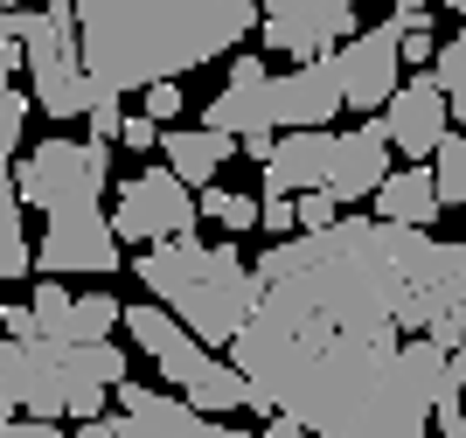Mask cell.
<instances>
[{
  "label": "cell",
  "instance_id": "obj_13",
  "mask_svg": "<svg viewBox=\"0 0 466 438\" xmlns=\"http://www.w3.org/2000/svg\"><path fill=\"white\" fill-rule=\"evenodd\" d=\"M202 126L230 133V139L272 133V70H265V49H237L230 56V84L202 105Z\"/></svg>",
  "mask_w": 466,
  "mask_h": 438
},
{
  "label": "cell",
  "instance_id": "obj_10",
  "mask_svg": "<svg viewBox=\"0 0 466 438\" xmlns=\"http://www.w3.org/2000/svg\"><path fill=\"white\" fill-rule=\"evenodd\" d=\"M118 229L105 209H70V216H49V229H42L35 244V271L42 279H63V271H91V279H105V271H118Z\"/></svg>",
  "mask_w": 466,
  "mask_h": 438
},
{
  "label": "cell",
  "instance_id": "obj_29",
  "mask_svg": "<svg viewBox=\"0 0 466 438\" xmlns=\"http://www.w3.org/2000/svg\"><path fill=\"white\" fill-rule=\"evenodd\" d=\"M160 133H167V126H154L147 112H126V126H118V147H126V153H154Z\"/></svg>",
  "mask_w": 466,
  "mask_h": 438
},
{
  "label": "cell",
  "instance_id": "obj_21",
  "mask_svg": "<svg viewBox=\"0 0 466 438\" xmlns=\"http://www.w3.org/2000/svg\"><path fill=\"white\" fill-rule=\"evenodd\" d=\"M195 202H202V216H209L216 229H230V237H244V229H258V209H265L258 195H237V188H202V195H195Z\"/></svg>",
  "mask_w": 466,
  "mask_h": 438
},
{
  "label": "cell",
  "instance_id": "obj_32",
  "mask_svg": "<svg viewBox=\"0 0 466 438\" xmlns=\"http://www.w3.org/2000/svg\"><path fill=\"white\" fill-rule=\"evenodd\" d=\"M0 327H7L15 341H35V313H28V306H0Z\"/></svg>",
  "mask_w": 466,
  "mask_h": 438
},
{
  "label": "cell",
  "instance_id": "obj_19",
  "mask_svg": "<svg viewBox=\"0 0 466 438\" xmlns=\"http://www.w3.org/2000/svg\"><path fill=\"white\" fill-rule=\"evenodd\" d=\"M70 306H77V292L63 286V279H42L35 300H28V313H35V341H70Z\"/></svg>",
  "mask_w": 466,
  "mask_h": 438
},
{
  "label": "cell",
  "instance_id": "obj_1",
  "mask_svg": "<svg viewBox=\"0 0 466 438\" xmlns=\"http://www.w3.org/2000/svg\"><path fill=\"white\" fill-rule=\"evenodd\" d=\"M418 229L341 216L258 258L265 300L230 341L251 411L320 438H439L404 369V258Z\"/></svg>",
  "mask_w": 466,
  "mask_h": 438
},
{
  "label": "cell",
  "instance_id": "obj_30",
  "mask_svg": "<svg viewBox=\"0 0 466 438\" xmlns=\"http://www.w3.org/2000/svg\"><path fill=\"white\" fill-rule=\"evenodd\" d=\"M431 56H439V36H431V21H418V28H404V63H410V70H425Z\"/></svg>",
  "mask_w": 466,
  "mask_h": 438
},
{
  "label": "cell",
  "instance_id": "obj_42",
  "mask_svg": "<svg viewBox=\"0 0 466 438\" xmlns=\"http://www.w3.org/2000/svg\"><path fill=\"white\" fill-rule=\"evenodd\" d=\"M460 438H466V432H460Z\"/></svg>",
  "mask_w": 466,
  "mask_h": 438
},
{
  "label": "cell",
  "instance_id": "obj_24",
  "mask_svg": "<svg viewBox=\"0 0 466 438\" xmlns=\"http://www.w3.org/2000/svg\"><path fill=\"white\" fill-rule=\"evenodd\" d=\"M21 126H28V91H0V160H15L21 153Z\"/></svg>",
  "mask_w": 466,
  "mask_h": 438
},
{
  "label": "cell",
  "instance_id": "obj_36",
  "mask_svg": "<svg viewBox=\"0 0 466 438\" xmlns=\"http://www.w3.org/2000/svg\"><path fill=\"white\" fill-rule=\"evenodd\" d=\"M70 438H118V418H84Z\"/></svg>",
  "mask_w": 466,
  "mask_h": 438
},
{
  "label": "cell",
  "instance_id": "obj_7",
  "mask_svg": "<svg viewBox=\"0 0 466 438\" xmlns=\"http://www.w3.org/2000/svg\"><path fill=\"white\" fill-rule=\"evenodd\" d=\"M202 202L175 168H139L126 181H112V229L118 244H167V237H195Z\"/></svg>",
  "mask_w": 466,
  "mask_h": 438
},
{
  "label": "cell",
  "instance_id": "obj_15",
  "mask_svg": "<svg viewBox=\"0 0 466 438\" xmlns=\"http://www.w3.org/2000/svg\"><path fill=\"white\" fill-rule=\"evenodd\" d=\"M383 181H390V133H383V118H362V126H349V133H334L328 195L341 202V209L370 202Z\"/></svg>",
  "mask_w": 466,
  "mask_h": 438
},
{
  "label": "cell",
  "instance_id": "obj_18",
  "mask_svg": "<svg viewBox=\"0 0 466 438\" xmlns=\"http://www.w3.org/2000/svg\"><path fill=\"white\" fill-rule=\"evenodd\" d=\"M376 223H404V229H431V216L446 209L439 202V181H431V160H418V168H390V181L370 195Z\"/></svg>",
  "mask_w": 466,
  "mask_h": 438
},
{
  "label": "cell",
  "instance_id": "obj_31",
  "mask_svg": "<svg viewBox=\"0 0 466 438\" xmlns=\"http://www.w3.org/2000/svg\"><path fill=\"white\" fill-rule=\"evenodd\" d=\"M15 70H21V42H15V15H0V91L15 84Z\"/></svg>",
  "mask_w": 466,
  "mask_h": 438
},
{
  "label": "cell",
  "instance_id": "obj_23",
  "mask_svg": "<svg viewBox=\"0 0 466 438\" xmlns=\"http://www.w3.org/2000/svg\"><path fill=\"white\" fill-rule=\"evenodd\" d=\"M431 76H439V91H446L452 118H466V28L452 42H439V56H431Z\"/></svg>",
  "mask_w": 466,
  "mask_h": 438
},
{
  "label": "cell",
  "instance_id": "obj_4",
  "mask_svg": "<svg viewBox=\"0 0 466 438\" xmlns=\"http://www.w3.org/2000/svg\"><path fill=\"white\" fill-rule=\"evenodd\" d=\"M118 327L139 341V355L160 369V382H167V390H175L188 411H202V418L251 411V382L237 376V362H230V355H216V348H202L160 300H133Z\"/></svg>",
  "mask_w": 466,
  "mask_h": 438
},
{
  "label": "cell",
  "instance_id": "obj_5",
  "mask_svg": "<svg viewBox=\"0 0 466 438\" xmlns=\"http://www.w3.org/2000/svg\"><path fill=\"white\" fill-rule=\"evenodd\" d=\"M0 397L7 411L21 418H97L112 390H97V382L70 376V341H15V334H0Z\"/></svg>",
  "mask_w": 466,
  "mask_h": 438
},
{
  "label": "cell",
  "instance_id": "obj_38",
  "mask_svg": "<svg viewBox=\"0 0 466 438\" xmlns=\"http://www.w3.org/2000/svg\"><path fill=\"white\" fill-rule=\"evenodd\" d=\"M15 7H21V0H0V15H15Z\"/></svg>",
  "mask_w": 466,
  "mask_h": 438
},
{
  "label": "cell",
  "instance_id": "obj_33",
  "mask_svg": "<svg viewBox=\"0 0 466 438\" xmlns=\"http://www.w3.org/2000/svg\"><path fill=\"white\" fill-rule=\"evenodd\" d=\"M21 216V195H15V168L0 160V223H15Z\"/></svg>",
  "mask_w": 466,
  "mask_h": 438
},
{
  "label": "cell",
  "instance_id": "obj_14",
  "mask_svg": "<svg viewBox=\"0 0 466 438\" xmlns=\"http://www.w3.org/2000/svg\"><path fill=\"white\" fill-rule=\"evenodd\" d=\"M118 438H251V432H230V424L202 418L175 390H147V382H118Z\"/></svg>",
  "mask_w": 466,
  "mask_h": 438
},
{
  "label": "cell",
  "instance_id": "obj_9",
  "mask_svg": "<svg viewBox=\"0 0 466 438\" xmlns=\"http://www.w3.org/2000/svg\"><path fill=\"white\" fill-rule=\"evenodd\" d=\"M355 28H362V7H355V0H265V15H258L265 49H279V56H292V63L334 56Z\"/></svg>",
  "mask_w": 466,
  "mask_h": 438
},
{
  "label": "cell",
  "instance_id": "obj_34",
  "mask_svg": "<svg viewBox=\"0 0 466 438\" xmlns=\"http://www.w3.org/2000/svg\"><path fill=\"white\" fill-rule=\"evenodd\" d=\"M390 15L404 21V28H418V21H431V0H390Z\"/></svg>",
  "mask_w": 466,
  "mask_h": 438
},
{
  "label": "cell",
  "instance_id": "obj_41",
  "mask_svg": "<svg viewBox=\"0 0 466 438\" xmlns=\"http://www.w3.org/2000/svg\"><path fill=\"white\" fill-rule=\"evenodd\" d=\"M460 411H466V403H460Z\"/></svg>",
  "mask_w": 466,
  "mask_h": 438
},
{
  "label": "cell",
  "instance_id": "obj_17",
  "mask_svg": "<svg viewBox=\"0 0 466 438\" xmlns=\"http://www.w3.org/2000/svg\"><path fill=\"white\" fill-rule=\"evenodd\" d=\"M160 160L202 195V188H216V174L237 160V139L230 133H209V126H167V133H160Z\"/></svg>",
  "mask_w": 466,
  "mask_h": 438
},
{
  "label": "cell",
  "instance_id": "obj_22",
  "mask_svg": "<svg viewBox=\"0 0 466 438\" xmlns=\"http://www.w3.org/2000/svg\"><path fill=\"white\" fill-rule=\"evenodd\" d=\"M431 181H439V202L466 209V133H452L446 147L431 153Z\"/></svg>",
  "mask_w": 466,
  "mask_h": 438
},
{
  "label": "cell",
  "instance_id": "obj_35",
  "mask_svg": "<svg viewBox=\"0 0 466 438\" xmlns=\"http://www.w3.org/2000/svg\"><path fill=\"white\" fill-rule=\"evenodd\" d=\"M258 438H320V432H307L299 418H265V432Z\"/></svg>",
  "mask_w": 466,
  "mask_h": 438
},
{
  "label": "cell",
  "instance_id": "obj_28",
  "mask_svg": "<svg viewBox=\"0 0 466 438\" xmlns=\"http://www.w3.org/2000/svg\"><path fill=\"white\" fill-rule=\"evenodd\" d=\"M139 112L154 118V126H175L181 118V84H147V91H139Z\"/></svg>",
  "mask_w": 466,
  "mask_h": 438
},
{
  "label": "cell",
  "instance_id": "obj_11",
  "mask_svg": "<svg viewBox=\"0 0 466 438\" xmlns=\"http://www.w3.org/2000/svg\"><path fill=\"white\" fill-rule=\"evenodd\" d=\"M376 118H383V133H390V153H404L410 168L431 160V153L452 139V105H446V91H439L431 70H418L410 84H397V97H390Z\"/></svg>",
  "mask_w": 466,
  "mask_h": 438
},
{
  "label": "cell",
  "instance_id": "obj_12",
  "mask_svg": "<svg viewBox=\"0 0 466 438\" xmlns=\"http://www.w3.org/2000/svg\"><path fill=\"white\" fill-rule=\"evenodd\" d=\"M349 112L341 105V76H334V56L292 63V70L272 76V133H320Z\"/></svg>",
  "mask_w": 466,
  "mask_h": 438
},
{
  "label": "cell",
  "instance_id": "obj_40",
  "mask_svg": "<svg viewBox=\"0 0 466 438\" xmlns=\"http://www.w3.org/2000/svg\"><path fill=\"white\" fill-rule=\"evenodd\" d=\"M355 7H362V0H355Z\"/></svg>",
  "mask_w": 466,
  "mask_h": 438
},
{
  "label": "cell",
  "instance_id": "obj_16",
  "mask_svg": "<svg viewBox=\"0 0 466 438\" xmlns=\"http://www.w3.org/2000/svg\"><path fill=\"white\" fill-rule=\"evenodd\" d=\"M328 160H334V133H279L272 160H265V195H307L328 188Z\"/></svg>",
  "mask_w": 466,
  "mask_h": 438
},
{
  "label": "cell",
  "instance_id": "obj_2",
  "mask_svg": "<svg viewBox=\"0 0 466 438\" xmlns=\"http://www.w3.org/2000/svg\"><path fill=\"white\" fill-rule=\"evenodd\" d=\"M77 15V49L118 97L147 84H181L251 36L265 0H49Z\"/></svg>",
  "mask_w": 466,
  "mask_h": 438
},
{
  "label": "cell",
  "instance_id": "obj_20",
  "mask_svg": "<svg viewBox=\"0 0 466 438\" xmlns=\"http://www.w3.org/2000/svg\"><path fill=\"white\" fill-rule=\"evenodd\" d=\"M118 321H126V306H118L112 292H77V306H70V341H112Z\"/></svg>",
  "mask_w": 466,
  "mask_h": 438
},
{
  "label": "cell",
  "instance_id": "obj_6",
  "mask_svg": "<svg viewBox=\"0 0 466 438\" xmlns=\"http://www.w3.org/2000/svg\"><path fill=\"white\" fill-rule=\"evenodd\" d=\"M15 195H21V209H42V216L97 209L112 195V147H97V139H42V147L15 153Z\"/></svg>",
  "mask_w": 466,
  "mask_h": 438
},
{
  "label": "cell",
  "instance_id": "obj_8",
  "mask_svg": "<svg viewBox=\"0 0 466 438\" xmlns=\"http://www.w3.org/2000/svg\"><path fill=\"white\" fill-rule=\"evenodd\" d=\"M334 76H341V105L349 112H383L397 84H404V21L390 15L376 28H355L334 49Z\"/></svg>",
  "mask_w": 466,
  "mask_h": 438
},
{
  "label": "cell",
  "instance_id": "obj_27",
  "mask_svg": "<svg viewBox=\"0 0 466 438\" xmlns=\"http://www.w3.org/2000/svg\"><path fill=\"white\" fill-rule=\"evenodd\" d=\"M292 209H299V229H328V223H341V202H334L328 188H307V195H292Z\"/></svg>",
  "mask_w": 466,
  "mask_h": 438
},
{
  "label": "cell",
  "instance_id": "obj_3",
  "mask_svg": "<svg viewBox=\"0 0 466 438\" xmlns=\"http://www.w3.org/2000/svg\"><path fill=\"white\" fill-rule=\"evenodd\" d=\"M133 271L147 286V300H160L202 348H230L244 334V321L258 313V300H265L258 265H244L230 244H202V237L147 244Z\"/></svg>",
  "mask_w": 466,
  "mask_h": 438
},
{
  "label": "cell",
  "instance_id": "obj_37",
  "mask_svg": "<svg viewBox=\"0 0 466 438\" xmlns=\"http://www.w3.org/2000/svg\"><path fill=\"white\" fill-rule=\"evenodd\" d=\"M439 7H452V15H460V21H466V0H439Z\"/></svg>",
  "mask_w": 466,
  "mask_h": 438
},
{
  "label": "cell",
  "instance_id": "obj_26",
  "mask_svg": "<svg viewBox=\"0 0 466 438\" xmlns=\"http://www.w3.org/2000/svg\"><path fill=\"white\" fill-rule=\"evenodd\" d=\"M265 209H258V229L272 237V244H286V237H299V209H292V195H258Z\"/></svg>",
  "mask_w": 466,
  "mask_h": 438
},
{
  "label": "cell",
  "instance_id": "obj_39",
  "mask_svg": "<svg viewBox=\"0 0 466 438\" xmlns=\"http://www.w3.org/2000/svg\"><path fill=\"white\" fill-rule=\"evenodd\" d=\"M7 418H15V411H7V397H0V424H7Z\"/></svg>",
  "mask_w": 466,
  "mask_h": 438
},
{
  "label": "cell",
  "instance_id": "obj_25",
  "mask_svg": "<svg viewBox=\"0 0 466 438\" xmlns=\"http://www.w3.org/2000/svg\"><path fill=\"white\" fill-rule=\"evenodd\" d=\"M28 265H35V258H28V223H0V279H28Z\"/></svg>",
  "mask_w": 466,
  "mask_h": 438
}]
</instances>
